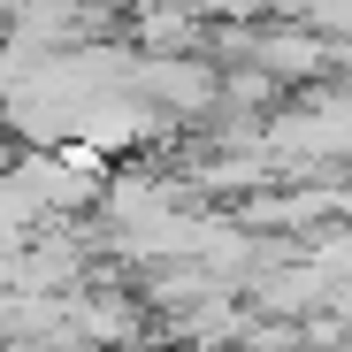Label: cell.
I'll return each mask as SVG.
<instances>
[{
	"mask_svg": "<svg viewBox=\"0 0 352 352\" xmlns=\"http://www.w3.org/2000/svg\"><path fill=\"white\" fill-rule=\"evenodd\" d=\"M146 85H153L161 100H176V107H207V100H214V77H207L199 62H153Z\"/></svg>",
	"mask_w": 352,
	"mask_h": 352,
	"instance_id": "6da1fadb",
	"label": "cell"
},
{
	"mask_svg": "<svg viewBox=\"0 0 352 352\" xmlns=\"http://www.w3.org/2000/svg\"><path fill=\"white\" fill-rule=\"evenodd\" d=\"M253 54H261V69H268V77H307V69L322 62V46H314V38H261Z\"/></svg>",
	"mask_w": 352,
	"mask_h": 352,
	"instance_id": "7a4b0ae2",
	"label": "cell"
}]
</instances>
